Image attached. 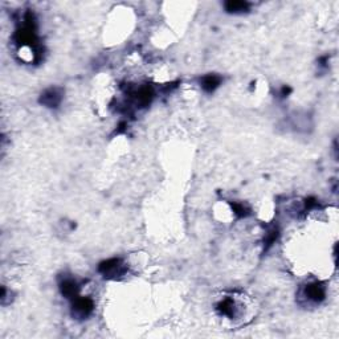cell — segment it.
I'll return each instance as SVG.
<instances>
[{"label": "cell", "mask_w": 339, "mask_h": 339, "mask_svg": "<svg viewBox=\"0 0 339 339\" xmlns=\"http://www.w3.org/2000/svg\"><path fill=\"white\" fill-rule=\"evenodd\" d=\"M100 272L105 277L117 278L124 276L126 272V266L120 258H110L108 261L102 262L100 265Z\"/></svg>", "instance_id": "6da1fadb"}, {"label": "cell", "mask_w": 339, "mask_h": 339, "mask_svg": "<svg viewBox=\"0 0 339 339\" xmlns=\"http://www.w3.org/2000/svg\"><path fill=\"white\" fill-rule=\"evenodd\" d=\"M93 301L85 297H76L73 301V316L77 318H86L93 312Z\"/></svg>", "instance_id": "7a4b0ae2"}, {"label": "cell", "mask_w": 339, "mask_h": 339, "mask_svg": "<svg viewBox=\"0 0 339 339\" xmlns=\"http://www.w3.org/2000/svg\"><path fill=\"white\" fill-rule=\"evenodd\" d=\"M62 100V92L57 88H50L41 94V104L48 108H56Z\"/></svg>", "instance_id": "3957f363"}, {"label": "cell", "mask_w": 339, "mask_h": 339, "mask_svg": "<svg viewBox=\"0 0 339 339\" xmlns=\"http://www.w3.org/2000/svg\"><path fill=\"white\" fill-rule=\"evenodd\" d=\"M305 296L309 301H313V302H320L325 298L326 296V290L321 284H312V285L306 286L305 289Z\"/></svg>", "instance_id": "277c9868"}, {"label": "cell", "mask_w": 339, "mask_h": 339, "mask_svg": "<svg viewBox=\"0 0 339 339\" xmlns=\"http://www.w3.org/2000/svg\"><path fill=\"white\" fill-rule=\"evenodd\" d=\"M60 289L61 293L68 298H76L78 294V284L73 278H64L60 282Z\"/></svg>", "instance_id": "5b68a950"}, {"label": "cell", "mask_w": 339, "mask_h": 339, "mask_svg": "<svg viewBox=\"0 0 339 339\" xmlns=\"http://www.w3.org/2000/svg\"><path fill=\"white\" fill-rule=\"evenodd\" d=\"M220 82H221V78H220L219 76H216V74H208V76H205V77H203V80H201V88L204 89L205 92L212 93L217 86H219Z\"/></svg>", "instance_id": "8992f818"}, {"label": "cell", "mask_w": 339, "mask_h": 339, "mask_svg": "<svg viewBox=\"0 0 339 339\" xmlns=\"http://www.w3.org/2000/svg\"><path fill=\"white\" fill-rule=\"evenodd\" d=\"M225 8L227 11L229 12H244L248 9V3L245 1H228L225 4Z\"/></svg>", "instance_id": "52a82bcc"}]
</instances>
